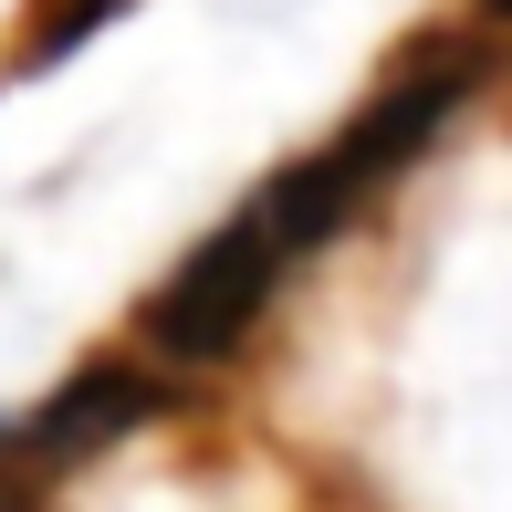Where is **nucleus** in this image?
<instances>
[{
  "label": "nucleus",
  "mask_w": 512,
  "mask_h": 512,
  "mask_svg": "<svg viewBox=\"0 0 512 512\" xmlns=\"http://www.w3.org/2000/svg\"><path fill=\"white\" fill-rule=\"evenodd\" d=\"M481 63H492V42H481V32L429 42V53H418L408 74L335 136V147H314L304 168H283L230 230H209L189 262L147 293V324H136V335H147V356H157V366H220L230 345L262 324V304L283 293V272L304 262V251H324V241H335V230L356 220V209L377 199L418 147H429L439 126H450L460 105H471Z\"/></svg>",
  "instance_id": "1"
},
{
  "label": "nucleus",
  "mask_w": 512,
  "mask_h": 512,
  "mask_svg": "<svg viewBox=\"0 0 512 512\" xmlns=\"http://www.w3.org/2000/svg\"><path fill=\"white\" fill-rule=\"evenodd\" d=\"M21 481H32V460H21L11 439H0V512H11V492H21Z\"/></svg>",
  "instance_id": "2"
},
{
  "label": "nucleus",
  "mask_w": 512,
  "mask_h": 512,
  "mask_svg": "<svg viewBox=\"0 0 512 512\" xmlns=\"http://www.w3.org/2000/svg\"><path fill=\"white\" fill-rule=\"evenodd\" d=\"M481 32H512V0H481Z\"/></svg>",
  "instance_id": "3"
}]
</instances>
